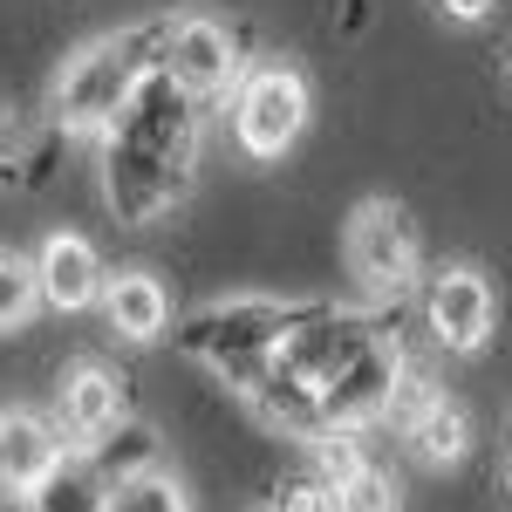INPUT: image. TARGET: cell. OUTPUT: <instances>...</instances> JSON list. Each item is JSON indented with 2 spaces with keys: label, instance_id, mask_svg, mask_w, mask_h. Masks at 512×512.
I'll return each mask as SVG.
<instances>
[{
  "label": "cell",
  "instance_id": "7a4b0ae2",
  "mask_svg": "<svg viewBox=\"0 0 512 512\" xmlns=\"http://www.w3.org/2000/svg\"><path fill=\"white\" fill-rule=\"evenodd\" d=\"M164 28H171V14L82 41L69 55V69L55 76V89H48V117L62 130H76V137H110L130 117V103L144 96V82L164 69Z\"/></svg>",
  "mask_w": 512,
  "mask_h": 512
},
{
  "label": "cell",
  "instance_id": "7c38bea8",
  "mask_svg": "<svg viewBox=\"0 0 512 512\" xmlns=\"http://www.w3.org/2000/svg\"><path fill=\"white\" fill-rule=\"evenodd\" d=\"M403 437H410V451H417V465H458L465 451H472V424H465V410L451 403V396H431L410 424H403Z\"/></svg>",
  "mask_w": 512,
  "mask_h": 512
},
{
  "label": "cell",
  "instance_id": "30bf717a",
  "mask_svg": "<svg viewBox=\"0 0 512 512\" xmlns=\"http://www.w3.org/2000/svg\"><path fill=\"white\" fill-rule=\"evenodd\" d=\"M62 458H69V437H62L55 417L0 410V478H7V485H28V492H35Z\"/></svg>",
  "mask_w": 512,
  "mask_h": 512
},
{
  "label": "cell",
  "instance_id": "d6986e66",
  "mask_svg": "<svg viewBox=\"0 0 512 512\" xmlns=\"http://www.w3.org/2000/svg\"><path fill=\"white\" fill-rule=\"evenodd\" d=\"M280 512H342V506H335V485H321V478H301V485L280 499Z\"/></svg>",
  "mask_w": 512,
  "mask_h": 512
},
{
  "label": "cell",
  "instance_id": "7402d4cb",
  "mask_svg": "<svg viewBox=\"0 0 512 512\" xmlns=\"http://www.w3.org/2000/svg\"><path fill=\"white\" fill-rule=\"evenodd\" d=\"M506 492H512V437H506Z\"/></svg>",
  "mask_w": 512,
  "mask_h": 512
},
{
  "label": "cell",
  "instance_id": "3957f363",
  "mask_svg": "<svg viewBox=\"0 0 512 512\" xmlns=\"http://www.w3.org/2000/svg\"><path fill=\"white\" fill-rule=\"evenodd\" d=\"M308 110H315V96L294 62H253L233 89V144L253 164H274L301 144Z\"/></svg>",
  "mask_w": 512,
  "mask_h": 512
},
{
  "label": "cell",
  "instance_id": "ba28073f",
  "mask_svg": "<svg viewBox=\"0 0 512 512\" xmlns=\"http://www.w3.org/2000/svg\"><path fill=\"white\" fill-rule=\"evenodd\" d=\"M123 417H130V410H123V376L117 369H103V362H69V369H62V383H55V424L69 437V451L103 444Z\"/></svg>",
  "mask_w": 512,
  "mask_h": 512
},
{
  "label": "cell",
  "instance_id": "603a6c76",
  "mask_svg": "<svg viewBox=\"0 0 512 512\" xmlns=\"http://www.w3.org/2000/svg\"><path fill=\"white\" fill-rule=\"evenodd\" d=\"M0 171H7V164H0Z\"/></svg>",
  "mask_w": 512,
  "mask_h": 512
},
{
  "label": "cell",
  "instance_id": "4fadbf2b",
  "mask_svg": "<svg viewBox=\"0 0 512 512\" xmlns=\"http://www.w3.org/2000/svg\"><path fill=\"white\" fill-rule=\"evenodd\" d=\"M35 506L41 512H103L110 506V478L96 472L89 451H69V458L35 485Z\"/></svg>",
  "mask_w": 512,
  "mask_h": 512
},
{
  "label": "cell",
  "instance_id": "ffe728a7",
  "mask_svg": "<svg viewBox=\"0 0 512 512\" xmlns=\"http://www.w3.org/2000/svg\"><path fill=\"white\" fill-rule=\"evenodd\" d=\"M0 512H41V506H35L28 485H7V478H0Z\"/></svg>",
  "mask_w": 512,
  "mask_h": 512
},
{
  "label": "cell",
  "instance_id": "2e32d148",
  "mask_svg": "<svg viewBox=\"0 0 512 512\" xmlns=\"http://www.w3.org/2000/svg\"><path fill=\"white\" fill-rule=\"evenodd\" d=\"M48 301H41V274H35V253H0V335L28 328Z\"/></svg>",
  "mask_w": 512,
  "mask_h": 512
},
{
  "label": "cell",
  "instance_id": "8992f818",
  "mask_svg": "<svg viewBox=\"0 0 512 512\" xmlns=\"http://www.w3.org/2000/svg\"><path fill=\"white\" fill-rule=\"evenodd\" d=\"M315 301H219V308H205V315H192V328H185V349L205 355L219 376L226 369H239V362H253V355H267L294 328V321L308 315Z\"/></svg>",
  "mask_w": 512,
  "mask_h": 512
},
{
  "label": "cell",
  "instance_id": "6da1fadb",
  "mask_svg": "<svg viewBox=\"0 0 512 512\" xmlns=\"http://www.w3.org/2000/svg\"><path fill=\"white\" fill-rule=\"evenodd\" d=\"M192 96L171 89L164 76L144 82V96L130 103V117L110 130V164H103V192L130 226L164 219L185 185H192Z\"/></svg>",
  "mask_w": 512,
  "mask_h": 512
},
{
  "label": "cell",
  "instance_id": "e0dca14e",
  "mask_svg": "<svg viewBox=\"0 0 512 512\" xmlns=\"http://www.w3.org/2000/svg\"><path fill=\"white\" fill-rule=\"evenodd\" d=\"M335 506L342 512H403V492H396V478L383 465H362L355 478L335 485Z\"/></svg>",
  "mask_w": 512,
  "mask_h": 512
},
{
  "label": "cell",
  "instance_id": "5bb4252c",
  "mask_svg": "<svg viewBox=\"0 0 512 512\" xmlns=\"http://www.w3.org/2000/svg\"><path fill=\"white\" fill-rule=\"evenodd\" d=\"M89 458H96V472L110 478V485H117V478H137V472H151V465H158V431H151V424H137V417H123L103 444H89Z\"/></svg>",
  "mask_w": 512,
  "mask_h": 512
},
{
  "label": "cell",
  "instance_id": "5b68a950",
  "mask_svg": "<svg viewBox=\"0 0 512 512\" xmlns=\"http://www.w3.org/2000/svg\"><path fill=\"white\" fill-rule=\"evenodd\" d=\"M171 89H185L192 103H212V96H233L239 76H246V55H239V35L219 21V14H171L164 28V69Z\"/></svg>",
  "mask_w": 512,
  "mask_h": 512
},
{
  "label": "cell",
  "instance_id": "9c48e42d",
  "mask_svg": "<svg viewBox=\"0 0 512 512\" xmlns=\"http://www.w3.org/2000/svg\"><path fill=\"white\" fill-rule=\"evenodd\" d=\"M35 274H41V301H48L55 315L103 308V294H110V267H103V253H96L82 233H48L41 239Z\"/></svg>",
  "mask_w": 512,
  "mask_h": 512
},
{
  "label": "cell",
  "instance_id": "9a60e30c",
  "mask_svg": "<svg viewBox=\"0 0 512 512\" xmlns=\"http://www.w3.org/2000/svg\"><path fill=\"white\" fill-rule=\"evenodd\" d=\"M103 512H192V492L178 485V472L151 465V472H137V478H117Z\"/></svg>",
  "mask_w": 512,
  "mask_h": 512
},
{
  "label": "cell",
  "instance_id": "277c9868",
  "mask_svg": "<svg viewBox=\"0 0 512 512\" xmlns=\"http://www.w3.org/2000/svg\"><path fill=\"white\" fill-rule=\"evenodd\" d=\"M342 260L349 274L362 280L369 301H396L410 294V280L424 267V239H417V219L390 205V198H362L349 212V233H342Z\"/></svg>",
  "mask_w": 512,
  "mask_h": 512
},
{
  "label": "cell",
  "instance_id": "8fae6325",
  "mask_svg": "<svg viewBox=\"0 0 512 512\" xmlns=\"http://www.w3.org/2000/svg\"><path fill=\"white\" fill-rule=\"evenodd\" d=\"M103 321H110V335H123V342H158L164 328H171V294H164V280L144 274V267L110 274Z\"/></svg>",
  "mask_w": 512,
  "mask_h": 512
},
{
  "label": "cell",
  "instance_id": "44dd1931",
  "mask_svg": "<svg viewBox=\"0 0 512 512\" xmlns=\"http://www.w3.org/2000/svg\"><path fill=\"white\" fill-rule=\"evenodd\" d=\"M444 14H451V21H485L492 0H444Z\"/></svg>",
  "mask_w": 512,
  "mask_h": 512
},
{
  "label": "cell",
  "instance_id": "ac0fdd59",
  "mask_svg": "<svg viewBox=\"0 0 512 512\" xmlns=\"http://www.w3.org/2000/svg\"><path fill=\"white\" fill-rule=\"evenodd\" d=\"M308 451H315V478L321 485H342V478H355L362 465H369L355 431H321V437H308Z\"/></svg>",
  "mask_w": 512,
  "mask_h": 512
},
{
  "label": "cell",
  "instance_id": "52a82bcc",
  "mask_svg": "<svg viewBox=\"0 0 512 512\" xmlns=\"http://www.w3.org/2000/svg\"><path fill=\"white\" fill-rule=\"evenodd\" d=\"M424 328L437 349L451 355H478L499 328V294L478 267H437L424 287Z\"/></svg>",
  "mask_w": 512,
  "mask_h": 512
}]
</instances>
